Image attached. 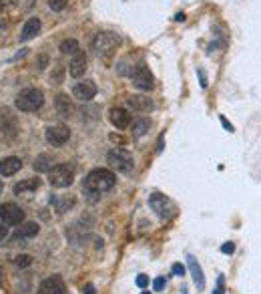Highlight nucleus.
<instances>
[{
	"label": "nucleus",
	"instance_id": "nucleus-1",
	"mask_svg": "<svg viewBox=\"0 0 261 294\" xmlns=\"http://www.w3.org/2000/svg\"><path fill=\"white\" fill-rule=\"evenodd\" d=\"M117 183V177L115 173L109 172V170H93L85 177V192L89 196H98V194H105L109 190H113Z\"/></svg>",
	"mask_w": 261,
	"mask_h": 294
},
{
	"label": "nucleus",
	"instance_id": "nucleus-2",
	"mask_svg": "<svg viewBox=\"0 0 261 294\" xmlns=\"http://www.w3.org/2000/svg\"><path fill=\"white\" fill-rule=\"evenodd\" d=\"M107 163L117 170L121 173H131L133 168H135V159H133V153L123 149V147H115L107 153Z\"/></svg>",
	"mask_w": 261,
	"mask_h": 294
},
{
	"label": "nucleus",
	"instance_id": "nucleus-3",
	"mask_svg": "<svg viewBox=\"0 0 261 294\" xmlns=\"http://www.w3.org/2000/svg\"><path fill=\"white\" fill-rule=\"evenodd\" d=\"M43 103H45V95H43V91H38V89H24L23 93L16 97V101H14L16 109H18V111H24V113H30V111L41 109Z\"/></svg>",
	"mask_w": 261,
	"mask_h": 294
},
{
	"label": "nucleus",
	"instance_id": "nucleus-4",
	"mask_svg": "<svg viewBox=\"0 0 261 294\" xmlns=\"http://www.w3.org/2000/svg\"><path fill=\"white\" fill-rule=\"evenodd\" d=\"M48 181L52 188H69L74 181V168L69 163H58L48 172Z\"/></svg>",
	"mask_w": 261,
	"mask_h": 294
},
{
	"label": "nucleus",
	"instance_id": "nucleus-5",
	"mask_svg": "<svg viewBox=\"0 0 261 294\" xmlns=\"http://www.w3.org/2000/svg\"><path fill=\"white\" fill-rule=\"evenodd\" d=\"M149 206H151V210H153L161 220H169V218L173 216V212H175L171 199L167 196H163V194H151V196H149Z\"/></svg>",
	"mask_w": 261,
	"mask_h": 294
},
{
	"label": "nucleus",
	"instance_id": "nucleus-6",
	"mask_svg": "<svg viewBox=\"0 0 261 294\" xmlns=\"http://www.w3.org/2000/svg\"><path fill=\"white\" fill-rule=\"evenodd\" d=\"M119 45V36L113 32H98L93 41V49L96 50V54H111Z\"/></svg>",
	"mask_w": 261,
	"mask_h": 294
},
{
	"label": "nucleus",
	"instance_id": "nucleus-7",
	"mask_svg": "<svg viewBox=\"0 0 261 294\" xmlns=\"http://www.w3.org/2000/svg\"><path fill=\"white\" fill-rule=\"evenodd\" d=\"M0 222L6 226H21L24 222V212L16 204H2L0 206Z\"/></svg>",
	"mask_w": 261,
	"mask_h": 294
},
{
	"label": "nucleus",
	"instance_id": "nucleus-8",
	"mask_svg": "<svg viewBox=\"0 0 261 294\" xmlns=\"http://www.w3.org/2000/svg\"><path fill=\"white\" fill-rule=\"evenodd\" d=\"M131 79H133V85L139 87L143 91H151L155 87V79L151 71L145 67V65H137L133 71H131Z\"/></svg>",
	"mask_w": 261,
	"mask_h": 294
},
{
	"label": "nucleus",
	"instance_id": "nucleus-9",
	"mask_svg": "<svg viewBox=\"0 0 261 294\" xmlns=\"http://www.w3.org/2000/svg\"><path fill=\"white\" fill-rule=\"evenodd\" d=\"M45 137H47V141L50 143V145L61 147L69 141L71 131H69V127H67V125H50V127H47Z\"/></svg>",
	"mask_w": 261,
	"mask_h": 294
},
{
	"label": "nucleus",
	"instance_id": "nucleus-10",
	"mask_svg": "<svg viewBox=\"0 0 261 294\" xmlns=\"http://www.w3.org/2000/svg\"><path fill=\"white\" fill-rule=\"evenodd\" d=\"M41 294H67L65 280L61 276H48L47 280H43L41 284Z\"/></svg>",
	"mask_w": 261,
	"mask_h": 294
},
{
	"label": "nucleus",
	"instance_id": "nucleus-11",
	"mask_svg": "<svg viewBox=\"0 0 261 294\" xmlns=\"http://www.w3.org/2000/svg\"><path fill=\"white\" fill-rule=\"evenodd\" d=\"M72 95L78 99V101H91L96 95V85L93 81H83V83H76L72 87Z\"/></svg>",
	"mask_w": 261,
	"mask_h": 294
},
{
	"label": "nucleus",
	"instance_id": "nucleus-12",
	"mask_svg": "<svg viewBox=\"0 0 261 294\" xmlns=\"http://www.w3.org/2000/svg\"><path fill=\"white\" fill-rule=\"evenodd\" d=\"M127 105H129V109L139 111V113H149V111L155 109V103L149 97H145V95H131L127 99Z\"/></svg>",
	"mask_w": 261,
	"mask_h": 294
},
{
	"label": "nucleus",
	"instance_id": "nucleus-13",
	"mask_svg": "<svg viewBox=\"0 0 261 294\" xmlns=\"http://www.w3.org/2000/svg\"><path fill=\"white\" fill-rule=\"evenodd\" d=\"M109 119H111V123H113L117 129H127V127L131 125V115H129V111L123 109V107L111 109V111H109Z\"/></svg>",
	"mask_w": 261,
	"mask_h": 294
},
{
	"label": "nucleus",
	"instance_id": "nucleus-14",
	"mask_svg": "<svg viewBox=\"0 0 261 294\" xmlns=\"http://www.w3.org/2000/svg\"><path fill=\"white\" fill-rule=\"evenodd\" d=\"M85 71H87V54L78 50L76 54H72V61L71 65H69V73H71V77L78 79V77L85 75Z\"/></svg>",
	"mask_w": 261,
	"mask_h": 294
},
{
	"label": "nucleus",
	"instance_id": "nucleus-15",
	"mask_svg": "<svg viewBox=\"0 0 261 294\" xmlns=\"http://www.w3.org/2000/svg\"><path fill=\"white\" fill-rule=\"evenodd\" d=\"M38 30H41V19L30 16V19L24 23L23 30H21V41H23V43H26V41L34 39V36L38 34Z\"/></svg>",
	"mask_w": 261,
	"mask_h": 294
},
{
	"label": "nucleus",
	"instance_id": "nucleus-16",
	"mask_svg": "<svg viewBox=\"0 0 261 294\" xmlns=\"http://www.w3.org/2000/svg\"><path fill=\"white\" fill-rule=\"evenodd\" d=\"M21 168H23V161L18 157H4V159H0V175H4V177L21 172Z\"/></svg>",
	"mask_w": 261,
	"mask_h": 294
},
{
	"label": "nucleus",
	"instance_id": "nucleus-17",
	"mask_svg": "<svg viewBox=\"0 0 261 294\" xmlns=\"http://www.w3.org/2000/svg\"><path fill=\"white\" fill-rule=\"evenodd\" d=\"M41 188V179L38 177H30V179H23L21 183L14 186V194L16 196H28L32 192H36Z\"/></svg>",
	"mask_w": 261,
	"mask_h": 294
},
{
	"label": "nucleus",
	"instance_id": "nucleus-18",
	"mask_svg": "<svg viewBox=\"0 0 261 294\" xmlns=\"http://www.w3.org/2000/svg\"><path fill=\"white\" fill-rule=\"evenodd\" d=\"M187 262H189V270H191V274H193V282H195V286H197L199 290H203V288H205V276H203V270H201V266H199V262H197L193 256L187 258Z\"/></svg>",
	"mask_w": 261,
	"mask_h": 294
},
{
	"label": "nucleus",
	"instance_id": "nucleus-19",
	"mask_svg": "<svg viewBox=\"0 0 261 294\" xmlns=\"http://www.w3.org/2000/svg\"><path fill=\"white\" fill-rule=\"evenodd\" d=\"M36 234H38V224H34V222H24V224H21V228L14 232V238L26 240V238H34Z\"/></svg>",
	"mask_w": 261,
	"mask_h": 294
},
{
	"label": "nucleus",
	"instance_id": "nucleus-20",
	"mask_svg": "<svg viewBox=\"0 0 261 294\" xmlns=\"http://www.w3.org/2000/svg\"><path fill=\"white\" fill-rule=\"evenodd\" d=\"M54 105H56L58 115H63V117H71L72 111H74L72 101L69 99V95H58V97H56V101H54Z\"/></svg>",
	"mask_w": 261,
	"mask_h": 294
},
{
	"label": "nucleus",
	"instance_id": "nucleus-21",
	"mask_svg": "<svg viewBox=\"0 0 261 294\" xmlns=\"http://www.w3.org/2000/svg\"><path fill=\"white\" fill-rule=\"evenodd\" d=\"M54 166H52V157L47 155V153H43V155H38L36 157V161H34V172H50Z\"/></svg>",
	"mask_w": 261,
	"mask_h": 294
},
{
	"label": "nucleus",
	"instance_id": "nucleus-22",
	"mask_svg": "<svg viewBox=\"0 0 261 294\" xmlns=\"http://www.w3.org/2000/svg\"><path fill=\"white\" fill-rule=\"evenodd\" d=\"M149 127H151V121H149V119H145V117L135 119V121H133V135H135V137H143V135L149 131Z\"/></svg>",
	"mask_w": 261,
	"mask_h": 294
},
{
	"label": "nucleus",
	"instance_id": "nucleus-23",
	"mask_svg": "<svg viewBox=\"0 0 261 294\" xmlns=\"http://www.w3.org/2000/svg\"><path fill=\"white\" fill-rule=\"evenodd\" d=\"M61 52L63 54H76L78 52V43L74 39H65L61 43Z\"/></svg>",
	"mask_w": 261,
	"mask_h": 294
},
{
	"label": "nucleus",
	"instance_id": "nucleus-24",
	"mask_svg": "<svg viewBox=\"0 0 261 294\" xmlns=\"http://www.w3.org/2000/svg\"><path fill=\"white\" fill-rule=\"evenodd\" d=\"M52 201L56 204V212H58V214H65L69 208H72V204H74V199H72V197H63V199L52 197Z\"/></svg>",
	"mask_w": 261,
	"mask_h": 294
},
{
	"label": "nucleus",
	"instance_id": "nucleus-25",
	"mask_svg": "<svg viewBox=\"0 0 261 294\" xmlns=\"http://www.w3.org/2000/svg\"><path fill=\"white\" fill-rule=\"evenodd\" d=\"M14 264H16L18 268H26V266H30V264H32V256H28V254H21V256H16V258H14Z\"/></svg>",
	"mask_w": 261,
	"mask_h": 294
},
{
	"label": "nucleus",
	"instance_id": "nucleus-26",
	"mask_svg": "<svg viewBox=\"0 0 261 294\" xmlns=\"http://www.w3.org/2000/svg\"><path fill=\"white\" fill-rule=\"evenodd\" d=\"M48 6H50L52 10H56V12H61V10L67 8V0H50Z\"/></svg>",
	"mask_w": 261,
	"mask_h": 294
},
{
	"label": "nucleus",
	"instance_id": "nucleus-27",
	"mask_svg": "<svg viewBox=\"0 0 261 294\" xmlns=\"http://www.w3.org/2000/svg\"><path fill=\"white\" fill-rule=\"evenodd\" d=\"M165 284H167V280L163 278V276H161V278H157V280L153 282V288L159 292V290H163V288H165Z\"/></svg>",
	"mask_w": 261,
	"mask_h": 294
},
{
	"label": "nucleus",
	"instance_id": "nucleus-28",
	"mask_svg": "<svg viewBox=\"0 0 261 294\" xmlns=\"http://www.w3.org/2000/svg\"><path fill=\"white\" fill-rule=\"evenodd\" d=\"M135 282H137V286H139V288H145V286H147V284H149V278H147V276H145V274H139V276H137V280H135Z\"/></svg>",
	"mask_w": 261,
	"mask_h": 294
},
{
	"label": "nucleus",
	"instance_id": "nucleus-29",
	"mask_svg": "<svg viewBox=\"0 0 261 294\" xmlns=\"http://www.w3.org/2000/svg\"><path fill=\"white\" fill-rule=\"evenodd\" d=\"M233 250H235V244H233V242H225V244L221 246V252H223V254H231Z\"/></svg>",
	"mask_w": 261,
	"mask_h": 294
},
{
	"label": "nucleus",
	"instance_id": "nucleus-30",
	"mask_svg": "<svg viewBox=\"0 0 261 294\" xmlns=\"http://www.w3.org/2000/svg\"><path fill=\"white\" fill-rule=\"evenodd\" d=\"M173 274L175 276H183L185 274V266L183 264H173Z\"/></svg>",
	"mask_w": 261,
	"mask_h": 294
},
{
	"label": "nucleus",
	"instance_id": "nucleus-31",
	"mask_svg": "<svg viewBox=\"0 0 261 294\" xmlns=\"http://www.w3.org/2000/svg\"><path fill=\"white\" fill-rule=\"evenodd\" d=\"M6 236H8V228H6L4 222H0V240H4Z\"/></svg>",
	"mask_w": 261,
	"mask_h": 294
},
{
	"label": "nucleus",
	"instance_id": "nucleus-32",
	"mask_svg": "<svg viewBox=\"0 0 261 294\" xmlns=\"http://www.w3.org/2000/svg\"><path fill=\"white\" fill-rule=\"evenodd\" d=\"M225 290H223V278H219V282H217V288H215L213 294H223Z\"/></svg>",
	"mask_w": 261,
	"mask_h": 294
},
{
	"label": "nucleus",
	"instance_id": "nucleus-33",
	"mask_svg": "<svg viewBox=\"0 0 261 294\" xmlns=\"http://www.w3.org/2000/svg\"><path fill=\"white\" fill-rule=\"evenodd\" d=\"M83 292H85V294H95V286H93V284H87V286H83Z\"/></svg>",
	"mask_w": 261,
	"mask_h": 294
},
{
	"label": "nucleus",
	"instance_id": "nucleus-34",
	"mask_svg": "<svg viewBox=\"0 0 261 294\" xmlns=\"http://www.w3.org/2000/svg\"><path fill=\"white\" fill-rule=\"evenodd\" d=\"M111 141H117V143H125V139L119 137V135H111Z\"/></svg>",
	"mask_w": 261,
	"mask_h": 294
},
{
	"label": "nucleus",
	"instance_id": "nucleus-35",
	"mask_svg": "<svg viewBox=\"0 0 261 294\" xmlns=\"http://www.w3.org/2000/svg\"><path fill=\"white\" fill-rule=\"evenodd\" d=\"M0 286H2V268H0Z\"/></svg>",
	"mask_w": 261,
	"mask_h": 294
},
{
	"label": "nucleus",
	"instance_id": "nucleus-36",
	"mask_svg": "<svg viewBox=\"0 0 261 294\" xmlns=\"http://www.w3.org/2000/svg\"><path fill=\"white\" fill-rule=\"evenodd\" d=\"M0 194H2V181H0Z\"/></svg>",
	"mask_w": 261,
	"mask_h": 294
},
{
	"label": "nucleus",
	"instance_id": "nucleus-37",
	"mask_svg": "<svg viewBox=\"0 0 261 294\" xmlns=\"http://www.w3.org/2000/svg\"><path fill=\"white\" fill-rule=\"evenodd\" d=\"M0 12H2V2H0Z\"/></svg>",
	"mask_w": 261,
	"mask_h": 294
},
{
	"label": "nucleus",
	"instance_id": "nucleus-38",
	"mask_svg": "<svg viewBox=\"0 0 261 294\" xmlns=\"http://www.w3.org/2000/svg\"><path fill=\"white\" fill-rule=\"evenodd\" d=\"M141 294H151V292H141Z\"/></svg>",
	"mask_w": 261,
	"mask_h": 294
}]
</instances>
